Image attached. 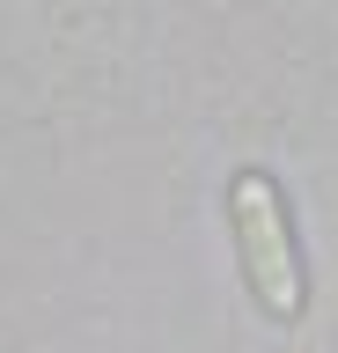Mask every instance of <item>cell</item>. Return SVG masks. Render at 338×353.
Wrapping results in <instances>:
<instances>
[{"label":"cell","mask_w":338,"mask_h":353,"mask_svg":"<svg viewBox=\"0 0 338 353\" xmlns=\"http://www.w3.org/2000/svg\"><path fill=\"white\" fill-rule=\"evenodd\" d=\"M228 236H235V265H243L250 302L272 324H294L309 309V272H302V243H294L287 192L265 170H235L228 176Z\"/></svg>","instance_id":"1"}]
</instances>
